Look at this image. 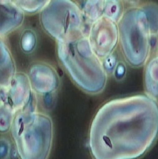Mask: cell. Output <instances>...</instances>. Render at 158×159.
Segmentation results:
<instances>
[{
	"label": "cell",
	"mask_w": 158,
	"mask_h": 159,
	"mask_svg": "<svg viewBox=\"0 0 158 159\" xmlns=\"http://www.w3.org/2000/svg\"><path fill=\"white\" fill-rule=\"evenodd\" d=\"M40 115L22 110L15 114L10 130L19 159H48L49 156L53 130L41 129L37 123Z\"/></svg>",
	"instance_id": "obj_1"
},
{
	"label": "cell",
	"mask_w": 158,
	"mask_h": 159,
	"mask_svg": "<svg viewBox=\"0 0 158 159\" xmlns=\"http://www.w3.org/2000/svg\"><path fill=\"white\" fill-rule=\"evenodd\" d=\"M22 20L23 13L15 2L0 1V36L19 27Z\"/></svg>",
	"instance_id": "obj_2"
},
{
	"label": "cell",
	"mask_w": 158,
	"mask_h": 159,
	"mask_svg": "<svg viewBox=\"0 0 158 159\" xmlns=\"http://www.w3.org/2000/svg\"><path fill=\"white\" fill-rule=\"evenodd\" d=\"M23 75H15L7 89L8 103L16 112L29 102V89Z\"/></svg>",
	"instance_id": "obj_3"
},
{
	"label": "cell",
	"mask_w": 158,
	"mask_h": 159,
	"mask_svg": "<svg viewBox=\"0 0 158 159\" xmlns=\"http://www.w3.org/2000/svg\"><path fill=\"white\" fill-rule=\"evenodd\" d=\"M15 75L12 59L4 43L0 40V88H8Z\"/></svg>",
	"instance_id": "obj_4"
},
{
	"label": "cell",
	"mask_w": 158,
	"mask_h": 159,
	"mask_svg": "<svg viewBox=\"0 0 158 159\" xmlns=\"http://www.w3.org/2000/svg\"><path fill=\"white\" fill-rule=\"evenodd\" d=\"M16 111L7 102L0 104V133L4 134L11 130Z\"/></svg>",
	"instance_id": "obj_5"
},
{
	"label": "cell",
	"mask_w": 158,
	"mask_h": 159,
	"mask_svg": "<svg viewBox=\"0 0 158 159\" xmlns=\"http://www.w3.org/2000/svg\"><path fill=\"white\" fill-rule=\"evenodd\" d=\"M12 143L8 138H0V159H10Z\"/></svg>",
	"instance_id": "obj_6"
},
{
	"label": "cell",
	"mask_w": 158,
	"mask_h": 159,
	"mask_svg": "<svg viewBox=\"0 0 158 159\" xmlns=\"http://www.w3.org/2000/svg\"><path fill=\"white\" fill-rule=\"evenodd\" d=\"M7 89L8 88H0V104L3 102L8 103Z\"/></svg>",
	"instance_id": "obj_7"
}]
</instances>
